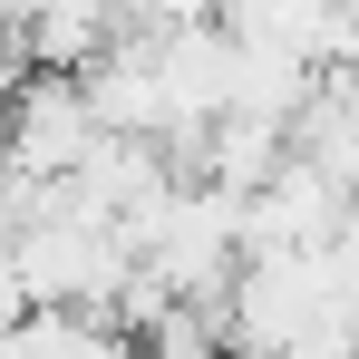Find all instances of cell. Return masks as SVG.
Returning <instances> with one entry per match:
<instances>
[{
  "label": "cell",
  "mask_w": 359,
  "mask_h": 359,
  "mask_svg": "<svg viewBox=\"0 0 359 359\" xmlns=\"http://www.w3.org/2000/svg\"><path fill=\"white\" fill-rule=\"evenodd\" d=\"M88 156H97L88 88H78V78H20L10 126H0V175H20V184H68Z\"/></svg>",
  "instance_id": "1"
}]
</instances>
